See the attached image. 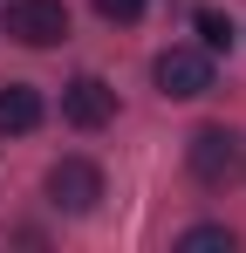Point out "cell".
I'll return each mask as SVG.
<instances>
[{
    "instance_id": "cell-1",
    "label": "cell",
    "mask_w": 246,
    "mask_h": 253,
    "mask_svg": "<svg viewBox=\"0 0 246 253\" xmlns=\"http://www.w3.org/2000/svg\"><path fill=\"white\" fill-rule=\"evenodd\" d=\"M96 199H103V171L89 158H55L48 165V206L55 212L82 219V212H96Z\"/></svg>"
},
{
    "instance_id": "cell-2",
    "label": "cell",
    "mask_w": 246,
    "mask_h": 253,
    "mask_svg": "<svg viewBox=\"0 0 246 253\" xmlns=\"http://www.w3.org/2000/svg\"><path fill=\"white\" fill-rule=\"evenodd\" d=\"M185 171H192L199 185H226V178L240 171V137H233L226 124L192 130V144H185Z\"/></svg>"
},
{
    "instance_id": "cell-3",
    "label": "cell",
    "mask_w": 246,
    "mask_h": 253,
    "mask_svg": "<svg viewBox=\"0 0 246 253\" xmlns=\"http://www.w3.org/2000/svg\"><path fill=\"white\" fill-rule=\"evenodd\" d=\"M151 83L164 96H178V103H192V96L212 89V55L205 48H164L158 62H151Z\"/></svg>"
},
{
    "instance_id": "cell-4",
    "label": "cell",
    "mask_w": 246,
    "mask_h": 253,
    "mask_svg": "<svg viewBox=\"0 0 246 253\" xmlns=\"http://www.w3.org/2000/svg\"><path fill=\"white\" fill-rule=\"evenodd\" d=\"M7 35L21 48H55V42H69V7L62 0H14L7 7Z\"/></svg>"
},
{
    "instance_id": "cell-5",
    "label": "cell",
    "mask_w": 246,
    "mask_h": 253,
    "mask_svg": "<svg viewBox=\"0 0 246 253\" xmlns=\"http://www.w3.org/2000/svg\"><path fill=\"white\" fill-rule=\"evenodd\" d=\"M62 117L76 130H103L110 117H117V89L103 83V76H76V83L62 89Z\"/></svg>"
},
{
    "instance_id": "cell-6",
    "label": "cell",
    "mask_w": 246,
    "mask_h": 253,
    "mask_svg": "<svg viewBox=\"0 0 246 253\" xmlns=\"http://www.w3.org/2000/svg\"><path fill=\"white\" fill-rule=\"evenodd\" d=\"M41 89L35 83H7L0 89V137H28V130H41Z\"/></svg>"
},
{
    "instance_id": "cell-7",
    "label": "cell",
    "mask_w": 246,
    "mask_h": 253,
    "mask_svg": "<svg viewBox=\"0 0 246 253\" xmlns=\"http://www.w3.org/2000/svg\"><path fill=\"white\" fill-rule=\"evenodd\" d=\"M192 28H199V48H205V55L233 48V21H226L219 7H199V14H192Z\"/></svg>"
},
{
    "instance_id": "cell-8",
    "label": "cell",
    "mask_w": 246,
    "mask_h": 253,
    "mask_svg": "<svg viewBox=\"0 0 246 253\" xmlns=\"http://www.w3.org/2000/svg\"><path fill=\"white\" fill-rule=\"evenodd\" d=\"M178 247L185 253H233V226H192V233H178Z\"/></svg>"
},
{
    "instance_id": "cell-9",
    "label": "cell",
    "mask_w": 246,
    "mask_h": 253,
    "mask_svg": "<svg viewBox=\"0 0 246 253\" xmlns=\"http://www.w3.org/2000/svg\"><path fill=\"white\" fill-rule=\"evenodd\" d=\"M96 14L117 21V28H130V21H144V0H96Z\"/></svg>"
}]
</instances>
